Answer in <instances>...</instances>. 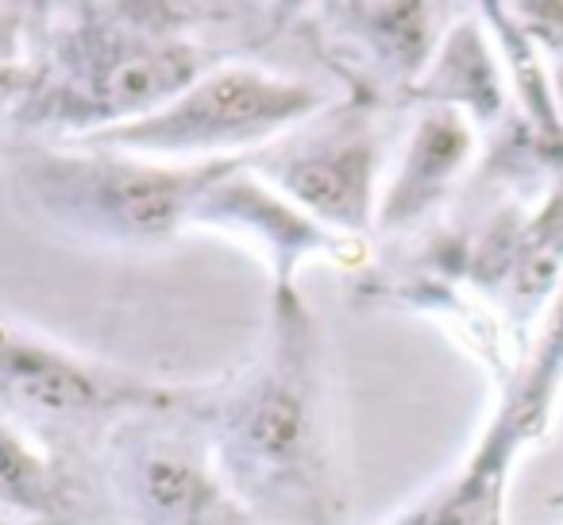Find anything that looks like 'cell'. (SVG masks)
Wrapping results in <instances>:
<instances>
[{"mask_svg": "<svg viewBox=\"0 0 563 525\" xmlns=\"http://www.w3.org/2000/svg\"><path fill=\"white\" fill-rule=\"evenodd\" d=\"M217 471L235 499L294 522H332V460L309 314L278 286L274 344L217 409Z\"/></svg>", "mask_w": 563, "mask_h": 525, "instance_id": "obj_1", "label": "cell"}, {"mask_svg": "<svg viewBox=\"0 0 563 525\" xmlns=\"http://www.w3.org/2000/svg\"><path fill=\"white\" fill-rule=\"evenodd\" d=\"M240 158L174 166L101 147H89V155L27 151L16 163V182L58 228L104 243H158L197 220L209 189Z\"/></svg>", "mask_w": 563, "mask_h": 525, "instance_id": "obj_2", "label": "cell"}, {"mask_svg": "<svg viewBox=\"0 0 563 525\" xmlns=\"http://www.w3.org/2000/svg\"><path fill=\"white\" fill-rule=\"evenodd\" d=\"M201 78V51L155 28L86 20L58 47V78L43 86L40 117L51 124L109 132L151 117Z\"/></svg>", "mask_w": 563, "mask_h": 525, "instance_id": "obj_3", "label": "cell"}, {"mask_svg": "<svg viewBox=\"0 0 563 525\" xmlns=\"http://www.w3.org/2000/svg\"><path fill=\"white\" fill-rule=\"evenodd\" d=\"M324 105V94L306 81L251 66H220L197 78L181 97L151 117L86 135L89 147L128 155H209V151L255 147L286 128L301 124Z\"/></svg>", "mask_w": 563, "mask_h": 525, "instance_id": "obj_4", "label": "cell"}, {"mask_svg": "<svg viewBox=\"0 0 563 525\" xmlns=\"http://www.w3.org/2000/svg\"><path fill=\"white\" fill-rule=\"evenodd\" d=\"M0 398L43 422H81L101 414H166L178 394L0 325Z\"/></svg>", "mask_w": 563, "mask_h": 525, "instance_id": "obj_5", "label": "cell"}, {"mask_svg": "<svg viewBox=\"0 0 563 525\" xmlns=\"http://www.w3.org/2000/svg\"><path fill=\"white\" fill-rule=\"evenodd\" d=\"M120 494L140 525H220L228 517L224 479L189 437L135 433L120 452Z\"/></svg>", "mask_w": 563, "mask_h": 525, "instance_id": "obj_6", "label": "cell"}, {"mask_svg": "<svg viewBox=\"0 0 563 525\" xmlns=\"http://www.w3.org/2000/svg\"><path fill=\"white\" fill-rule=\"evenodd\" d=\"M271 174L278 189L313 217L363 232L371 220V182H375V147L371 135L352 124H336L332 132H317L278 147L271 158Z\"/></svg>", "mask_w": 563, "mask_h": 525, "instance_id": "obj_7", "label": "cell"}, {"mask_svg": "<svg viewBox=\"0 0 563 525\" xmlns=\"http://www.w3.org/2000/svg\"><path fill=\"white\" fill-rule=\"evenodd\" d=\"M463 147H467V135H463V128L455 124L452 117L424 120L413 135L406 174H401L398 186L390 189V201L383 205V225L413 217V212L437 194L440 182L452 174V166L463 158Z\"/></svg>", "mask_w": 563, "mask_h": 525, "instance_id": "obj_8", "label": "cell"}, {"mask_svg": "<svg viewBox=\"0 0 563 525\" xmlns=\"http://www.w3.org/2000/svg\"><path fill=\"white\" fill-rule=\"evenodd\" d=\"M0 502L24 514H51L58 502L51 463L9 422H0Z\"/></svg>", "mask_w": 563, "mask_h": 525, "instance_id": "obj_9", "label": "cell"}, {"mask_svg": "<svg viewBox=\"0 0 563 525\" xmlns=\"http://www.w3.org/2000/svg\"><path fill=\"white\" fill-rule=\"evenodd\" d=\"M494 499H490V475L486 471H471L463 483L452 491L437 494L424 506L409 510L394 525H490Z\"/></svg>", "mask_w": 563, "mask_h": 525, "instance_id": "obj_10", "label": "cell"}, {"mask_svg": "<svg viewBox=\"0 0 563 525\" xmlns=\"http://www.w3.org/2000/svg\"><path fill=\"white\" fill-rule=\"evenodd\" d=\"M0 525H12V522H9V517H4V514H0Z\"/></svg>", "mask_w": 563, "mask_h": 525, "instance_id": "obj_11", "label": "cell"}]
</instances>
